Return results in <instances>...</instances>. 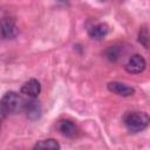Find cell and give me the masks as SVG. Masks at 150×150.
I'll use <instances>...</instances> for the list:
<instances>
[{
  "label": "cell",
  "mask_w": 150,
  "mask_h": 150,
  "mask_svg": "<svg viewBox=\"0 0 150 150\" xmlns=\"http://www.w3.org/2000/svg\"><path fill=\"white\" fill-rule=\"evenodd\" d=\"M146 67V61L141 54H134L125 63L124 68L129 74H139Z\"/></svg>",
  "instance_id": "277c9868"
},
{
  "label": "cell",
  "mask_w": 150,
  "mask_h": 150,
  "mask_svg": "<svg viewBox=\"0 0 150 150\" xmlns=\"http://www.w3.org/2000/svg\"><path fill=\"white\" fill-rule=\"evenodd\" d=\"M57 130L60 131L61 135H63V136H66L68 138H74L79 134L77 127L70 120H61L57 123Z\"/></svg>",
  "instance_id": "ba28073f"
},
{
  "label": "cell",
  "mask_w": 150,
  "mask_h": 150,
  "mask_svg": "<svg viewBox=\"0 0 150 150\" xmlns=\"http://www.w3.org/2000/svg\"><path fill=\"white\" fill-rule=\"evenodd\" d=\"M22 111L26 114V116H27L30 121H36L38 118H40L41 112H42L41 103H40L36 98L29 97V100L23 101Z\"/></svg>",
  "instance_id": "3957f363"
},
{
  "label": "cell",
  "mask_w": 150,
  "mask_h": 150,
  "mask_svg": "<svg viewBox=\"0 0 150 150\" xmlns=\"http://www.w3.org/2000/svg\"><path fill=\"white\" fill-rule=\"evenodd\" d=\"M138 42L144 47V48H149V30L146 26L141 27L139 32H138Z\"/></svg>",
  "instance_id": "8fae6325"
},
{
  "label": "cell",
  "mask_w": 150,
  "mask_h": 150,
  "mask_svg": "<svg viewBox=\"0 0 150 150\" xmlns=\"http://www.w3.org/2000/svg\"><path fill=\"white\" fill-rule=\"evenodd\" d=\"M18 35V27L12 18H2L0 20V36L2 39H14Z\"/></svg>",
  "instance_id": "5b68a950"
},
{
  "label": "cell",
  "mask_w": 150,
  "mask_h": 150,
  "mask_svg": "<svg viewBox=\"0 0 150 150\" xmlns=\"http://www.w3.org/2000/svg\"><path fill=\"white\" fill-rule=\"evenodd\" d=\"M61 148V145L54 139V138H47V139H41L39 142L35 143V145L33 146L34 150L36 149H41V150H59Z\"/></svg>",
  "instance_id": "30bf717a"
},
{
  "label": "cell",
  "mask_w": 150,
  "mask_h": 150,
  "mask_svg": "<svg viewBox=\"0 0 150 150\" xmlns=\"http://www.w3.org/2000/svg\"><path fill=\"white\" fill-rule=\"evenodd\" d=\"M60 2H67V0H59Z\"/></svg>",
  "instance_id": "4fadbf2b"
},
{
  "label": "cell",
  "mask_w": 150,
  "mask_h": 150,
  "mask_svg": "<svg viewBox=\"0 0 150 150\" xmlns=\"http://www.w3.org/2000/svg\"><path fill=\"white\" fill-rule=\"evenodd\" d=\"M20 91H21V94H23L28 97L38 98V96L41 93V84L36 79H30L21 86Z\"/></svg>",
  "instance_id": "8992f818"
},
{
  "label": "cell",
  "mask_w": 150,
  "mask_h": 150,
  "mask_svg": "<svg viewBox=\"0 0 150 150\" xmlns=\"http://www.w3.org/2000/svg\"><path fill=\"white\" fill-rule=\"evenodd\" d=\"M1 121H2V120H1V118H0V128H1Z\"/></svg>",
  "instance_id": "5bb4252c"
},
{
  "label": "cell",
  "mask_w": 150,
  "mask_h": 150,
  "mask_svg": "<svg viewBox=\"0 0 150 150\" xmlns=\"http://www.w3.org/2000/svg\"><path fill=\"white\" fill-rule=\"evenodd\" d=\"M120 53L121 49L117 46H110L107 50H105V56L108 57V60L110 61H116L120 57Z\"/></svg>",
  "instance_id": "7c38bea8"
},
{
  "label": "cell",
  "mask_w": 150,
  "mask_h": 150,
  "mask_svg": "<svg viewBox=\"0 0 150 150\" xmlns=\"http://www.w3.org/2000/svg\"><path fill=\"white\" fill-rule=\"evenodd\" d=\"M109 32V27L107 23H103V22H100V23H96L94 26H91L88 30V35L94 39V40H102L105 38V35L108 34Z\"/></svg>",
  "instance_id": "9c48e42d"
},
{
  "label": "cell",
  "mask_w": 150,
  "mask_h": 150,
  "mask_svg": "<svg viewBox=\"0 0 150 150\" xmlns=\"http://www.w3.org/2000/svg\"><path fill=\"white\" fill-rule=\"evenodd\" d=\"M0 101H1L2 105L5 107V109L7 110L8 115L22 110L23 101L20 97V95L18 93H15V91H7L2 96V98Z\"/></svg>",
  "instance_id": "7a4b0ae2"
},
{
  "label": "cell",
  "mask_w": 150,
  "mask_h": 150,
  "mask_svg": "<svg viewBox=\"0 0 150 150\" xmlns=\"http://www.w3.org/2000/svg\"><path fill=\"white\" fill-rule=\"evenodd\" d=\"M149 115L144 111H128L123 116V123L131 134L141 132L149 125Z\"/></svg>",
  "instance_id": "6da1fadb"
},
{
  "label": "cell",
  "mask_w": 150,
  "mask_h": 150,
  "mask_svg": "<svg viewBox=\"0 0 150 150\" xmlns=\"http://www.w3.org/2000/svg\"><path fill=\"white\" fill-rule=\"evenodd\" d=\"M107 88L109 91L118 95V96H123V97H128V96H131L135 94V89L125 83H122V82H117V81H112V82H109L107 84Z\"/></svg>",
  "instance_id": "52a82bcc"
}]
</instances>
